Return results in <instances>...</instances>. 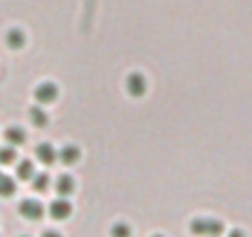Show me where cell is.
Masks as SVG:
<instances>
[{
    "label": "cell",
    "instance_id": "cell-18",
    "mask_svg": "<svg viewBox=\"0 0 252 237\" xmlns=\"http://www.w3.org/2000/svg\"><path fill=\"white\" fill-rule=\"evenodd\" d=\"M230 237H245V232H240V230H232V232H230Z\"/></svg>",
    "mask_w": 252,
    "mask_h": 237
},
{
    "label": "cell",
    "instance_id": "cell-5",
    "mask_svg": "<svg viewBox=\"0 0 252 237\" xmlns=\"http://www.w3.org/2000/svg\"><path fill=\"white\" fill-rule=\"evenodd\" d=\"M69 215H72V203L67 198L52 200V205H50V217L52 220H67Z\"/></svg>",
    "mask_w": 252,
    "mask_h": 237
},
{
    "label": "cell",
    "instance_id": "cell-11",
    "mask_svg": "<svg viewBox=\"0 0 252 237\" xmlns=\"http://www.w3.org/2000/svg\"><path fill=\"white\" fill-rule=\"evenodd\" d=\"M30 121H32L37 129H45V126H47V114H45L40 106H32V109H30Z\"/></svg>",
    "mask_w": 252,
    "mask_h": 237
},
{
    "label": "cell",
    "instance_id": "cell-14",
    "mask_svg": "<svg viewBox=\"0 0 252 237\" xmlns=\"http://www.w3.org/2000/svg\"><path fill=\"white\" fill-rule=\"evenodd\" d=\"M15 158H18V153H15L13 146L0 148V166H10V163H15Z\"/></svg>",
    "mask_w": 252,
    "mask_h": 237
},
{
    "label": "cell",
    "instance_id": "cell-17",
    "mask_svg": "<svg viewBox=\"0 0 252 237\" xmlns=\"http://www.w3.org/2000/svg\"><path fill=\"white\" fill-rule=\"evenodd\" d=\"M42 237H62V235L55 232V230H47V232H42Z\"/></svg>",
    "mask_w": 252,
    "mask_h": 237
},
{
    "label": "cell",
    "instance_id": "cell-10",
    "mask_svg": "<svg viewBox=\"0 0 252 237\" xmlns=\"http://www.w3.org/2000/svg\"><path fill=\"white\" fill-rule=\"evenodd\" d=\"M57 193H60L62 198L72 195V193H74V178H72V176H60V178H57Z\"/></svg>",
    "mask_w": 252,
    "mask_h": 237
},
{
    "label": "cell",
    "instance_id": "cell-4",
    "mask_svg": "<svg viewBox=\"0 0 252 237\" xmlns=\"http://www.w3.org/2000/svg\"><path fill=\"white\" fill-rule=\"evenodd\" d=\"M20 212H23V217H28V220H42L45 207H42L40 200L30 198V200H23V203H20Z\"/></svg>",
    "mask_w": 252,
    "mask_h": 237
},
{
    "label": "cell",
    "instance_id": "cell-1",
    "mask_svg": "<svg viewBox=\"0 0 252 237\" xmlns=\"http://www.w3.org/2000/svg\"><path fill=\"white\" fill-rule=\"evenodd\" d=\"M190 232L198 237H220L222 232V222L215 217H195L190 222Z\"/></svg>",
    "mask_w": 252,
    "mask_h": 237
},
{
    "label": "cell",
    "instance_id": "cell-16",
    "mask_svg": "<svg viewBox=\"0 0 252 237\" xmlns=\"http://www.w3.org/2000/svg\"><path fill=\"white\" fill-rule=\"evenodd\" d=\"M111 237H131V227L124 225V222H116L111 227Z\"/></svg>",
    "mask_w": 252,
    "mask_h": 237
},
{
    "label": "cell",
    "instance_id": "cell-7",
    "mask_svg": "<svg viewBox=\"0 0 252 237\" xmlns=\"http://www.w3.org/2000/svg\"><path fill=\"white\" fill-rule=\"evenodd\" d=\"M79 156H82V153H79V148H77L74 144H67V146L60 148V153H57V158H60L64 166H74V163L79 161Z\"/></svg>",
    "mask_w": 252,
    "mask_h": 237
},
{
    "label": "cell",
    "instance_id": "cell-15",
    "mask_svg": "<svg viewBox=\"0 0 252 237\" xmlns=\"http://www.w3.org/2000/svg\"><path fill=\"white\" fill-rule=\"evenodd\" d=\"M32 188L37 193H45L50 188V176L47 173H40V176H32Z\"/></svg>",
    "mask_w": 252,
    "mask_h": 237
},
{
    "label": "cell",
    "instance_id": "cell-2",
    "mask_svg": "<svg viewBox=\"0 0 252 237\" xmlns=\"http://www.w3.org/2000/svg\"><path fill=\"white\" fill-rule=\"evenodd\" d=\"M57 96H60V89L52 82H42V84L35 87V101L37 104H52V101H57Z\"/></svg>",
    "mask_w": 252,
    "mask_h": 237
},
{
    "label": "cell",
    "instance_id": "cell-13",
    "mask_svg": "<svg viewBox=\"0 0 252 237\" xmlns=\"http://www.w3.org/2000/svg\"><path fill=\"white\" fill-rule=\"evenodd\" d=\"M15 193V180L8 178V176H0V195L3 198H10Z\"/></svg>",
    "mask_w": 252,
    "mask_h": 237
},
{
    "label": "cell",
    "instance_id": "cell-9",
    "mask_svg": "<svg viewBox=\"0 0 252 237\" xmlns=\"http://www.w3.org/2000/svg\"><path fill=\"white\" fill-rule=\"evenodd\" d=\"M25 139H28V136H25V131H23L20 126H10V129L5 131V141H8L10 146H23Z\"/></svg>",
    "mask_w": 252,
    "mask_h": 237
},
{
    "label": "cell",
    "instance_id": "cell-12",
    "mask_svg": "<svg viewBox=\"0 0 252 237\" xmlns=\"http://www.w3.org/2000/svg\"><path fill=\"white\" fill-rule=\"evenodd\" d=\"M32 176H35L32 161H20V163H18V178H20V180H32Z\"/></svg>",
    "mask_w": 252,
    "mask_h": 237
},
{
    "label": "cell",
    "instance_id": "cell-6",
    "mask_svg": "<svg viewBox=\"0 0 252 237\" xmlns=\"http://www.w3.org/2000/svg\"><path fill=\"white\" fill-rule=\"evenodd\" d=\"M35 156H37V161H40V163L52 166V163L57 161V148H55L52 144H40V146L35 148Z\"/></svg>",
    "mask_w": 252,
    "mask_h": 237
},
{
    "label": "cell",
    "instance_id": "cell-8",
    "mask_svg": "<svg viewBox=\"0 0 252 237\" xmlns=\"http://www.w3.org/2000/svg\"><path fill=\"white\" fill-rule=\"evenodd\" d=\"M5 40H8V47H10V50H20V47H25V32L18 30V28L8 30Z\"/></svg>",
    "mask_w": 252,
    "mask_h": 237
},
{
    "label": "cell",
    "instance_id": "cell-19",
    "mask_svg": "<svg viewBox=\"0 0 252 237\" xmlns=\"http://www.w3.org/2000/svg\"><path fill=\"white\" fill-rule=\"evenodd\" d=\"M154 237H163V235H154Z\"/></svg>",
    "mask_w": 252,
    "mask_h": 237
},
{
    "label": "cell",
    "instance_id": "cell-3",
    "mask_svg": "<svg viewBox=\"0 0 252 237\" xmlns=\"http://www.w3.org/2000/svg\"><path fill=\"white\" fill-rule=\"evenodd\" d=\"M126 91H129V96H134V99H141L146 94L144 74H129V77H126Z\"/></svg>",
    "mask_w": 252,
    "mask_h": 237
},
{
    "label": "cell",
    "instance_id": "cell-20",
    "mask_svg": "<svg viewBox=\"0 0 252 237\" xmlns=\"http://www.w3.org/2000/svg\"><path fill=\"white\" fill-rule=\"evenodd\" d=\"M0 176H3V173H0Z\"/></svg>",
    "mask_w": 252,
    "mask_h": 237
}]
</instances>
